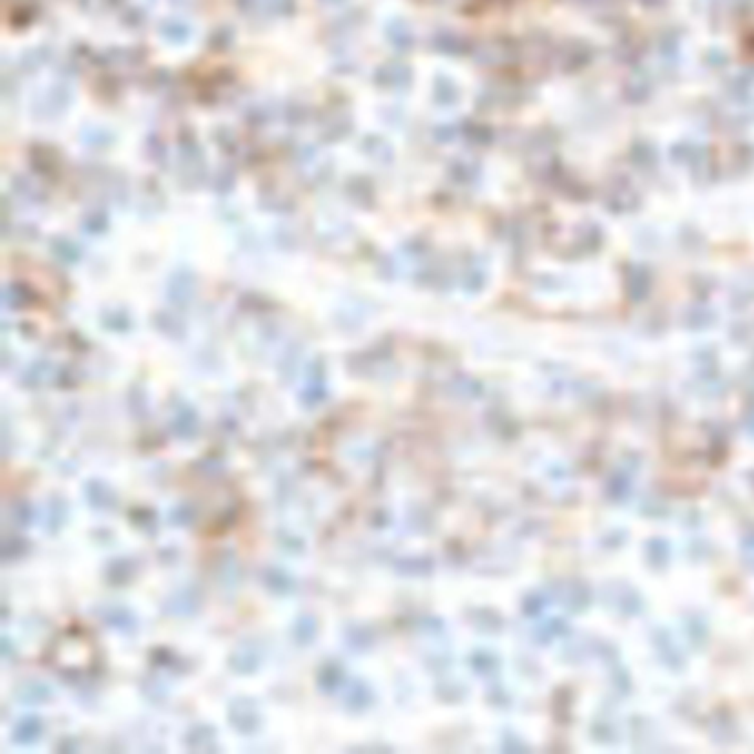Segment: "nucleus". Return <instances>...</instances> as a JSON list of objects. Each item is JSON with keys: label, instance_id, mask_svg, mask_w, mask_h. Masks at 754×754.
I'll use <instances>...</instances> for the list:
<instances>
[{"label": "nucleus", "instance_id": "dca6fc26", "mask_svg": "<svg viewBox=\"0 0 754 754\" xmlns=\"http://www.w3.org/2000/svg\"><path fill=\"white\" fill-rule=\"evenodd\" d=\"M217 580L224 584V587H237L239 584V567L235 558H221L219 564H217Z\"/></svg>", "mask_w": 754, "mask_h": 754}, {"label": "nucleus", "instance_id": "2eb2a0df", "mask_svg": "<svg viewBox=\"0 0 754 754\" xmlns=\"http://www.w3.org/2000/svg\"><path fill=\"white\" fill-rule=\"evenodd\" d=\"M106 575H109L111 584H124L129 582L133 575V562L126 558H115L109 569H106Z\"/></svg>", "mask_w": 754, "mask_h": 754}, {"label": "nucleus", "instance_id": "423d86ee", "mask_svg": "<svg viewBox=\"0 0 754 754\" xmlns=\"http://www.w3.org/2000/svg\"><path fill=\"white\" fill-rule=\"evenodd\" d=\"M84 498L93 509H111L115 505V496L113 491L100 480H91L87 482V489H84Z\"/></svg>", "mask_w": 754, "mask_h": 754}, {"label": "nucleus", "instance_id": "393cba45", "mask_svg": "<svg viewBox=\"0 0 754 754\" xmlns=\"http://www.w3.org/2000/svg\"><path fill=\"white\" fill-rule=\"evenodd\" d=\"M3 653H5V657H9V653H12V644H9V640H3Z\"/></svg>", "mask_w": 754, "mask_h": 754}, {"label": "nucleus", "instance_id": "6ab92c4d", "mask_svg": "<svg viewBox=\"0 0 754 754\" xmlns=\"http://www.w3.org/2000/svg\"><path fill=\"white\" fill-rule=\"evenodd\" d=\"M25 551H27V544H25V540H18V538H7L5 542H3V558H5L7 562H12V560H18L20 556H25Z\"/></svg>", "mask_w": 754, "mask_h": 754}, {"label": "nucleus", "instance_id": "4468645a", "mask_svg": "<svg viewBox=\"0 0 754 754\" xmlns=\"http://www.w3.org/2000/svg\"><path fill=\"white\" fill-rule=\"evenodd\" d=\"M18 697L23 699L25 704H45L51 697V688L42 682H27L18 690Z\"/></svg>", "mask_w": 754, "mask_h": 754}, {"label": "nucleus", "instance_id": "5701e85b", "mask_svg": "<svg viewBox=\"0 0 754 754\" xmlns=\"http://www.w3.org/2000/svg\"><path fill=\"white\" fill-rule=\"evenodd\" d=\"M42 371H45V365H42V363H34V365H31L27 371H25V376H23V380H25V385H38L40 383V380H42Z\"/></svg>", "mask_w": 754, "mask_h": 754}, {"label": "nucleus", "instance_id": "20e7f679", "mask_svg": "<svg viewBox=\"0 0 754 754\" xmlns=\"http://www.w3.org/2000/svg\"><path fill=\"white\" fill-rule=\"evenodd\" d=\"M100 618L106 626H113V629H118L122 633H133L137 629L135 615L124 607H106V609H102Z\"/></svg>", "mask_w": 754, "mask_h": 754}, {"label": "nucleus", "instance_id": "f257e3e1", "mask_svg": "<svg viewBox=\"0 0 754 754\" xmlns=\"http://www.w3.org/2000/svg\"><path fill=\"white\" fill-rule=\"evenodd\" d=\"M228 721L243 735L259 728V713L250 699H232L228 706Z\"/></svg>", "mask_w": 754, "mask_h": 754}, {"label": "nucleus", "instance_id": "7ed1b4c3", "mask_svg": "<svg viewBox=\"0 0 754 754\" xmlns=\"http://www.w3.org/2000/svg\"><path fill=\"white\" fill-rule=\"evenodd\" d=\"M261 662V651L254 649L252 644H243L239 646V649L232 653L230 657V666L232 671L239 673V675H248V673H254L257 671V666Z\"/></svg>", "mask_w": 754, "mask_h": 754}, {"label": "nucleus", "instance_id": "4be33fe9", "mask_svg": "<svg viewBox=\"0 0 754 754\" xmlns=\"http://www.w3.org/2000/svg\"><path fill=\"white\" fill-rule=\"evenodd\" d=\"M151 660H153L155 664L166 666V668H175V666H177V657H175L171 651H166V649H155V651H153V655H151Z\"/></svg>", "mask_w": 754, "mask_h": 754}, {"label": "nucleus", "instance_id": "f8f14e48", "mask_svg": "<svg viewBox=\"0 0 754 754\" xmlns=\"http://www.w3.org/2000/svg\"><path fill=\"white\" fill-rule=\"evenodd\" d=\"M345 642L349 646V651L365 653L369 646L374 644V633L365 629V626H352V629L345 633Z\"/></svg>", "mask_w": 754, "mask_h": 754}, {"label": "nucleus", "instance_id": "a211bd4d", "mask_svg": "<svg viewBox=\"0 0 754 754\" xmlns=\"http://www.w3.org/2000/svg\"><path fill=\"white\" fill-rule=\"evenodd\" d=\"M67 516V509H65V502L60 500V498H56V500H51V507H49V513H47V527L49 531H56L62 520H65Z\"/></svg>", "mask_w": 754, "mask_h": 754}, {"label": "nucleus", "instance_id": "f03ea898", "mask_svg": "<svg viewBox=\"0 0 754 754\" xmlns=\"http://www.w3.org/2000/svg\"><path fill=\"white\" fill-rule=\"evenodd\" d=\"M199 593L195 589H182L173 593L171 598L166 600L164 609L171 613V615H179V618H188V615L197 613L199 609Z\"/></svg>", "mask_w": 754, "mask_h": 754}, {"label": "nucleus", "instance_id": "39448f33", "mask_svg": "<svg viewBox=\"0 0 754 754\" xmlns=\"http://www.w3.org/2000/svg\"><path fill=\"white\" fill-rule=\"evenodd\" d=\"M371 699H374V695H371V688L360 682V679H356V682L349 684L347 693H345V706L349 710H354V713H360V710H365Z\"/></svg>", "mask_w": 754, "mask_h": 754}, {"label": "nucleus", "instance_id": "412c9836", "mask_svg": "<svg viewBox=\"0 0 754 754\" xmlns=\"http://www.w3.org/2000/svg\"><path fill=\"white\" fill-rule=\"evenodd\" d=\"M195 520V509L190 505H179L171 511V522L179 524V527H188Z\"/></svg>", "mask_w": 754, "mask_h": 754}, {"label": "nucleus", "instance_id": "1a4fd4ad", "mask_svg": "<svg viewBox=\"0 0 754 754\" xmlns=\"http://www.w3.org/2000/svg\"><path fill=\"white\" fill-rule=\"evenodd\" d=\"M325 396V383H323V371L318 365H314L310 369V376H307V385L303 389V403L307 407L316 405V403H321Z\"/></svg>", "mask_w": 754, "mask_h": 754}, {"label": "nucleus", "instance_id": "ddd939ff", "mask_svg": "<svg viewBox=\"0 0 754 754\" xmlns=\"http://www.w3.org/2000/svg\"><path fill=\"white\" fill-rule=\"evenodd\" d=\"M186 743H188V748H195V750H210L215 746V728H208V726L190 728L186 735Z\"/></svg>", "mask_w": 754, "mask_h": 754}, {"label": "nucleus", "instance_id": "9d476101", "mask_svg": "<svg viewBox=\"0 0 754 754\" xmlns=\"http://www.w3.org/2000/svg\"><path fill=\"white\" fill-rule=\"evenodd\" d=\"M318 688L323 690V693H334V690L343 684V666L338 662H327L321 666V671H318Z\"/></svg>", "mask_w": 754, "mask_h": 754}, {"label": "nucleus", "instance_id": "aec40b11", "mask_svg": "<svg viewBox=\"0 0 754 754\" xmlns=\"http://www.w3.org/2000/svg\"><path fill=\"white\" fill-rule=\"evenodd\" d=\"M12 518H14V522H16L18 527H27V524L31 522V520H34V509H31V505H27V502H23V500H18V502L12 507Z\"/></svg>", "mask_w": 754, "mask_h": 754}, {"label": "nucleus", "instance_id": "0eeeda50", "mask_svg": "<svg viewBox=\"0 0 754 754\" xmlns=\"http://www.w3.org/2000/svg\"><path fill=\"white\" fill-rule=\"evenodd\" d=\"M171 427L179 438H193L197 434V414L190 407L182 405L175 411Z\"/></svg>", "mask_w": 754, "mask_h": 754}, {"label": "nucleus", "instance_id": "f3484780", "mask_svg": "<svg viewBox=\"0 0 754 754\" xmlns=\"http://www.w3.org/2000/svg\"><path fill=\"white\" fill-rule=\"evenodd\" d=\"M316 635V620L312 615H301L294 624V640L299 644H310Z\"/></svg>", "mask_w": 754, "mask_h": 754}, {"label": "nucleus", "instance_id": "6e6552de", "mask_svg": "<svg viewBox=\"0 0 754 754\" xmlns=\"http://www.w3.org/2000/svg\"><path fill=\"white\" fill-rule=\"evenodd\" d=\"M42 735V721L38 717H23L14 730V741L20 746H31Z\"/></svg>", "mask_w": 754, "mask_h": 754}, {"label": "nucleus", "instance_id": "b1692460", "mask_svg": "<svg viewBox=\"0 0 754 754\" xmlns=\"http://www.w3.org/2000/svg\"><path fill=\"white\" fill-rule=\"evenodd\" d=\"M131 520L137 527H142V522H146V527L155 524V516H153V511H148V509H133Z\"/></svg>", "mask_w": 754, "mask_h": 754}, {"label": "nucleus", "instance_id": "9b49d317", "mask_svg": "<svg viewBox=\"0 0 754 754\" xmlns=\"http://www.w3.org/2000/svg\"><path fill=\"white\" fill-rule=\"evenodd\" d=\"M263 584L272 593H277V595H288V593H292L294 587H296L294 580L285 571H281V569H268V571H263Z\"/></svg>", "mask_w": 754, "mask_h": 754}]
</instances>
